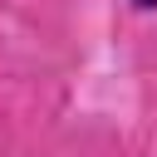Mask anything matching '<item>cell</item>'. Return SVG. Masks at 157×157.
<instances>
[{
  "label": "cell",
  "mask_w": 157,
  "mask_h": 157,
  "mask_svg": "<svg viewBox=\"0 0 157 157\" xmlns=\"http://www.w3.org/2000/svg\"><path fill=\"white\" fill-rule=\"evenodd\" d=\"M132 5H137V10H157V0H132Z\"/></svg>",
  "instance_id": "obj_1"
}]
</instances>
